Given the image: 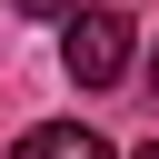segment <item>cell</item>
<instances>
[{
  "label": "cell",
  "instance_id": "obj_1",
  "mask_svg": "<svg viewBox=\"0 0 159 159\" xmlns=\"http://www.w3.org/2000/svg\"><path fill=\"white\" fill-rule=\"evenodd\" d=\"M129 50H139V30H129V10H80V20H60V70L80 80V89H119L129 80Z\"/></svg>",
  "mask_w": 159,
  "mask_h": 159
},
{
  "label": "cell",
  "instance_id": "obj_2",
  "mask_svg": "<svg viewBox=\"0 0 159 159\" xmlns=\"http://www.w3.org/2000/svg\"><path fill=\"white\" fill-rule=\"evenodd\" d=\"M10 159H119L99 129H80V119H40V129H20V149Z\"/></svg>",
  "mask_w": 159,
  "mask_h": 159
},
{
  "label": "cell",
  "instance_id": "obj_3",
  "mask_svg": "<svg viewBox=\"0 0 159 159\" xmlns=\"http://www.w3.org/2000/svg\"><path fill=\"white\" fill-rule=\"evenodd\" d=\"M20 20H80V0H10Z\"/></svg>",
  "mask_w": 159,
  "mask_h": 159
},
{
  "label": "cell",
  "instance_id": "obj_4",
  "mask_svg": "<svg viewBox=\"0 0 159 159\" xmlns=\"http://www.w3.org/2000/svg\"><path fill=\"white\" fill-rule=\"evenodd\" d=\"M129 159H159V139H149V149H129Z\"/></svg>",
  "mask_w": 159,
  "mask_h": 159
}]
</instances>
